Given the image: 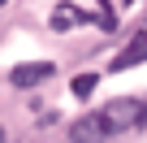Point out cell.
<instances>
[{
  "mask_svg": "<svg viewBox=\"0 0 147 143\" xmlns=\"http://www.w3.org/2000/svg\"><path fill=\"white\" fill-rule=\"evenodd\" d=\"M69 87H74V96H78V100H91V91L100 87V78H95V74H78Z\"/></svg>",
  "mask_w": 147,
  "mask_h": 143,
  "instance_id": "8992f818",
  "label": "cell"
},
{
  "mask_svg": "<svg viewBox=\"0 0 147 143\" xmlns=\"http://www.w3.org/2000/svg\"><path fill=\"white\" fill-rule=\"evenodd\" d=\"M147 61V30H138L121 52H117V61H113V74H121V69H134V65H143Z\"/></svg>",
  "mask_w": 147,
  "mask_h": 143,
  "instance_id": "277c9868",
  "label": "cell"
},
{
  "mask_svg": "<svg viewBox=\"0 0 147 143\" xmlns=\"http://www.w3.org/2000/svg\"><path fill=\"white\" fill-rule=\"evenodd\" d=\"M0 5H9V0H0Z\"/></svg>",
  "mask_w": 147,
  "mask_h": 143,
  "instance_id": "ba28073f",
  "label": "cell"
},
{
  "mask_svg": "<svg viewBox=\"0 0 147 143\" xmlns=\"http://www.w3.org/2000/svg\"><path fill=\"white\" fill-rule=\"evenodd\" d=\"M108 130L113 134H125V130H143L147 126V96H125V100H113L100 108Z\"/></svg>",
  "mask_w": 147,
  "mask_h": 143,
  "instance_id": "6da1fadb",
  "label": "cell"
},
{
  "mask_svg": "<svg viewBox=\"0 0 147 143\" xmlns=\"http://www.w3.org/2000/svg\"><path fill=\"white\" fill-rule=\"evenodd\" d=\"M0 143H5V130H0Z\"/></svg>",
  "mask_w": 147,
  "mask_h": 143,
  "instance_id": "52a82bcc",
  "label": "cell"
},
{
  "mask_svg": "<svg viewBox=\"0 0 147 143\" xmlns=\"http://www.w3.org/2000/svg\"><path fill=\"white\" fill-rule=\"evenodd\" d=\"M52 74H56V65H52V61H30V65H18V69H9V83H13V87H22V91H30V87L48 83Z\"/></svg>",
  "mask_w": 147,
  "mask_h": 143,
  "instance_id": "3957f363",
  "label": "cell"
},
{
  "mask_svg": "<svg viewBox=\"0 0 147 143\" xmlns=\"http://www.w3.org/2000/svg\"><path fill=\"white\" fill-rule=\"evenodd\" d=\"M87 22H91V13H82L78 5H69V0L52 9V30H74V26H87Z\"/></svg>",
  "mask_w": 147,
  "mask_h": 143,
  "instance_id": "5b68a950",
  "label": "cell"
},
{
  "mask_svg": "<svg viewBox=\"0 0 147 143\" xmlns=\"http://www.w3.org/2000/svg\"><path fill=\"white\" fill-rule=\"evenodd\" d=\"M113 139V130H108V121H104V113L95 108V113H82L78 121L69 126V143H108Z\"/></svg>",
  "mask_w": 147,
  "mask_h": 143,
  "instance_id": "7a4b0ae2",
  "label": "cell"
}]
</instances>
